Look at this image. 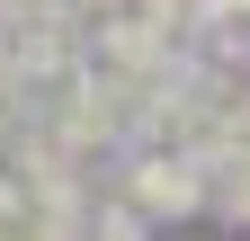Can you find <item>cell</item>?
<instances>
[{"label": "cell", "mask_w": 250, "mask_h": 241, "mask_svg": "<svg viewBox=\"0 0 250 241\" xmlns=\"http://www.w3.org/2000/svg\"><path fill=\"white\" fill-rule=\"evenodd\" d=\"M214 205H224L232 223H250V161H224V170H214Z\"/></svg>", "instance_id": "cell-3"}, {"label": "cell", "mask_w": 250, "mask_h": 241, "mask_svg": "<svg viewBox=\"0 0 250 241\" xmlns=\"http://www.w3.org/2000/svg\"><path fill=\"white\" fill-rule=\"evenodd\" d=\"M206 188H214V170H206V161L143 143V152L116 170V188H107V197H125L143 223H170V215H197V205H206Z\"/></svg>", "instance_id": "cell-1"}, {"label": "cell", "mask_w": 250, "mask_h": 241, "mask_svg": "<svg viewBox=\"0 0 250 241\" xmlns=\"http://www.w3.org/2000/svg\"><path fill=\"white\" fill-rule=\"evenodd\" d=\"M143 232H152V223H143L125 197H99V223H89V241H143Z\"/></svg>", "instance_id": "cell-2"}]
</instances>
